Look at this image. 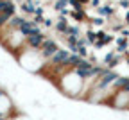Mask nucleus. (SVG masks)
<instances>
[{
    "instance_id": "5",
    "label": "nucleus",
    "mask_w": 129,
    "mask_h": 120,
    "mask_svg": "<svg viewBox=\"0 0 129 120\" xmlns=\"http://www.w3.org/2000/svg\"><path fill=\"white\" fill-rule=\"evenodd\" d=\"M120 59H122V54H118V52H115V50H113V52H109L106 57H104V63H106V68H115L118 63H120Z\"/></svg>"
},
{
    "instance_id": "13",
    "label": "nucleus",
    "mask_w": 129,
    "mask_h": 120,
    "mask_svg": "<svg viewBox=\"0 0 129 120\" xmlns=\"http://www.w3.org/2000/svg\"><path fill=\"white\" fill-rule=\"evenodd\" d=\"M88 22L95 27H104L106 25V18H102V16H97V18H88Z\"/></svg>"
},
{
    "instance_id": "12",
    "label": "nucleus",
    "mask_w": 129,
    "mask_h": 120,
    "mask_svg": "<svg viewBox=\"0 0 129 120\" xmlns=\"http://www.w3.org/2000/svg\"><path fill=\"white\" fill-rule=\"evenodd\" d=\"M84 38L88 40V43H90V45H95V43H97V31L88 29V31L84 32Z\"/></svg>"
},
{
    "instance_id": "1",
    "label": "nucleus",
    "mask_w": 129,
    "mask_h": 120,
    "mask_svg": "<svg viewBox=\"0 0 129 120\" xmlns=\"http://www.w3.org/2000/svg\"><path fill=\"white\" fill-rule=\"evenodd\" d=\"M59 50V45H57V41H54L52 38H47L45 41H43V45H41V48H40V56L43 57V59H50L56 52Z\"/></svg>"
},
{
    "instance_id": "15",
    "label": "nucleus",
    "mask_w": 129,
    "mask_h": 120,
    "mask_svg": "<svg viewBox=\"0 0 129 120\" xmlns=\"http://www.w3.org/2000/svg\"><path fill=\"white\" fill-rule=\"evenodd\" d=\"M43 25H45V27H52V25H54V22H52L50 18H45V20H43Z\"/></svg>"
},
{
    "instance_id": "16",
    "label": "nucleus",
    "mask_w": 129,
    "mask_h": 120,
    "mask_svg": "<svg viewBox=\"0 0 129 120\" xmlns=\"http://www.w3.org/2000/svg\"><path fill=\"white\" fill-rule=\"evenodd\" d=\"M124 9H129V0H120V2H118Z\"/></svg>"
},
{
    "instance_id": "18",
    "label": "nucleus",
    "mask_w": 129,
    "mask_h": 120,
    "mask_svg": "<svg viewBox=\"0 0 129 120\" xmlns=\"http://www.w3.org/2000/svg\"><path fill=\"white\" fill-rule=\"evenodd\" d=\"M122 92H127V93H129V77H127V81H125V84H124Z\"/></svg>"
},
{
    "instance_id": "10",
    "label": "nucleus",
    "mask_w": 129,
    "mask_h": 120,
    "mask_svg": "<svg viewBox=\"0 0 129 120\" xmlns=\"http://www.w3.org/2000/svg\"><path fill=\"white\" fill-rule=\"evenodd\" d=\"M70 16H72L75 22H88L86 11H70Z\"/></svg>"
},
{
    "instance_id": "3",
    "label": "nucleus",
    "mask_w": 129,
    "mask_h": 120,
    "mask_svg": "<svg viewBox=\"0 0 129 120\" xmlns=\"http://www.w3.org/2000/svg\"><path fill=\"white\" fill-rule=\"evenodd\" d=\"M45 40H47V36H45L43 32H38V34H32V36H27V38H25V48L40 50Z\"/></svg>"
},
{
    "instance_id": "11",
    "label": "nucleus",
    "mask_w": 129,
    "mask_h": 120,
    "mask_svg": "<svg viewBox=\"0 0 129 120\" xmlns=\"http://www.w3.org/2000/svg\"><path fill=\"white\" fill-rule=\"evenodd\" d=\"M67 6H68V0H54V9H56L59 14H61L64 9H68Z\"/></svg>"
},
{
    "instance_id": "2",
    "label": "nucleus",
    "mask_w": 129,
    "mask_h": 120,
    "mask_svg": "<svg viewBox=\"0 0 129 120\" xmlns=\"http://www.w3.org/2000/svg\"><path fill=\"white\" fill-rule=\"evenodd\" d=\"M70 52L64 48H59L57 52L48 59V66H54V68H67V61H68Z\"/></svg>"
},
{
    "instance_id": "9",
    "label": "nucleus",
    "mask_w": 129,
    "mask_h": 120,
    "mask_svg": "<svg viewBox=\"0 0 129 120\" xmlns=\"http://www.w3.org/2000/svg\"><path fill=\"white\" fill-rule=\"evenodd\" d=\"M63 36H72V38H81V36H83V34H81V29H79L77 25H68L67 32H64Z\"/></svg>"
},
{
    "instance_id": "19",
    "label": "nucleus",
    "mask_w": 129,
    "mask_h": 120,
    "mask_svg": "<svg viewBox=\"0 0 129 120\" xmlns=\"http://www.w3.org/2000/svg\"><path fill=\"white\" fill-rule=\"evenodd\" d=\"M124 25H127V27H129V11L125 13V18H124Z\"/></svg>"
},
{
    "instance_id": "20",
    "label": "nucleus",
    "mask_w": 129,
    "mask_h": 120,
    "mask_svg": "<svg viewBox=\"0 0 129 120\" xmlns=\"http://www.w3.org/2000/svg\"><path fill=\"white\" fill-rule=\"evenodd\" d=\"M75 2H79V4H83V6H86V4H90V0H75Z\"/></svg>"
},
{
    "instance_id": "21",
    "label": "nucleus",
    "mask_w": 129,
    "mask_h": 120,
    "mask_svg": "<svg viewBox=\"0 0 129 120\" xmlns=\"http://www.w3.org/2000/svg\"><path fill=\"white\" fill-rule=\"evenodd\" d=\"M125 57H127V65H129V52H125Z\"/></svg>"
},
{
    "instance_id": "8",
    "label": "nucleus",
    "mask_w": 129,
    "mask_h": 120,
    "mask_svg": "<svg viewBox=\"0 0 129 120\" xmlns=\"http://www.w3.org/2000/svg\"><path fill=\"white\" fill-rule=\"evenodd\" d=\"M54 29L57 31V34H64L67 29H68V18H67V16H59L57 22L54 23Z\"/></svg>"
},
{
    "instance_id": "6",
    "label": "nucleus",
    "mask_w": 129,
    "mask_h": 120,
    "mask_svg": "<svg viewBox=\"0 0 129 120\" xmlns=\"http://www.w3.org/2000/svg\"><path fill=\"white\" fill-rule=\"evenodd\" d=\"M115 45H117L115 52H118V54H125V52H127V47H129V40L124 38V36H118V38H115Z\"/></svg>"
},
{
    "instance_id": "7",
    "label": "nucleus",
    "mask_w": 129,
    "mask_h": 120,
    "mask_svg": "<svg viewBox=\"0 0 129 120\" xmlns=\"http://www.w3.org/2000/svg\"><path fill=\"white\" fill-rule=\"evenodd\" d=\"M97 13H99L102 18H111V16L115 14V7H113V4H102L101 7H97Z\"/></svg>"
},
{
    "instance_id": "14",
    "label": "nucleus",
    "mask_w": 129,
    "mask_h": 120,
    "mask_svg": "<svg viewBox=\"0 0 129 120\" xmlns=\"http://www.w3.org/2000/svg\"><path fill=\"white\" fill-rule=\"evenodd\" d=\"M90 6H91L93 9H97V7L102 6V0H90Z\"/></svg>"
},
{
    "instance_id": "17",
    "label": "nucleus",
    "mask_w": 129,
    "mask_h": 120,
    "mask_svg": "<svg viewBox=\"0 0 129 120\" xmlns=\"http://www.w3.org/2000/svg\"><path fill=\"white\" fill-rule=\"evenodd\" d=\"M120 34H122L124 38H127V40H129V29H122V31H120Z\"/></svg>"
},
{
    "instance_id": "4",
    "label": "nucleus",
    "mask_w": 129,
    "mask_h": 120,
    "mask_svg": "<svg viewBox=\"0 0 129 120\" xmlns=\"http://www.w3.org/2000/svg\"><path fill=\"white\" fill-rule=\"evenodd\" d=\"M20 32H22L23 36L27 38V36H32V34H38V32H41V29H40V25H36L32 20L23 18V22H22V25H20Z\"/></svg>"
}]
</instances>
